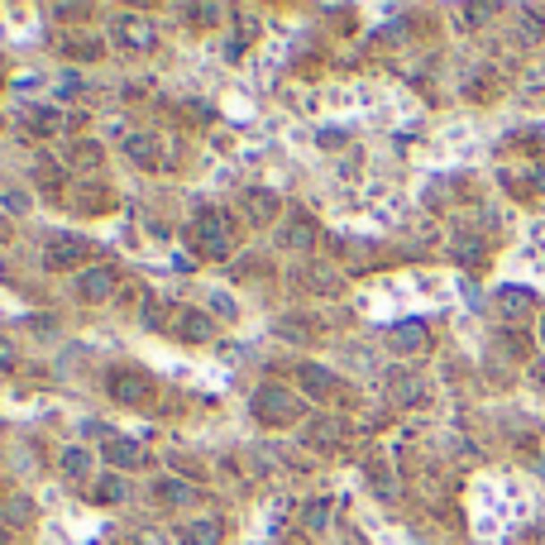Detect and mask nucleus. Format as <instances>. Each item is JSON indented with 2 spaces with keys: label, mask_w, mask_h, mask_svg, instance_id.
Wrapping results in <instances>:
<instances>
[{
  "label": "nucleus",
  "mask_w": 545,
  "mask_h": 545,
  "mask_svg": "<svg viewBox=\"0 0 545 545\" xmlns=\"http://www.w3.org/2000/svg\"><path fill=\"white\" fill-rule=\"evenodd\" d=\"M297 383H302V393L316 397V402H326L335 393V373L320 369V363H297Z\"/></svg>",
  "instance_id": "6"
},
{
  "label": "nucleus",
  "mask_w": 545,
  "mask_h": 545,
  "mask_svg": "<svg viewBox=\"0 0 545 545\" xmlns=\"http://www.w3.org/2000/svg\"><path fill=\"white\" fill-rule=\"evenodd\" d=\"M387 345L397 349V354H426V345H430V335L422 320H397L393 330H387Z\"/></svg>",
  "instance_id": "4"
},
{
  "label": "nucleus",
  "mask_w": 545,
  "mask_h": 545,
  "mask_svg": "<svg viewBox=\"0 0 545 545\" xmlns=\"http://www.w3.org/2000/svg\"><path fill=\"white\" fill-rule=\"evenodd\" d=\"M153 393V383L144 379V369H120L115 379H110V397L120 402V407H144Z\"/></svg>",
  "instance_id": "3"
},
{
  "label": "nucleus",
  "mask_w": 545,
  "mask_h": 545,
  "mask_svg": "<svg viewBox=\"0 0 545 545\" xmlns=\"http://www.w3.org/2000/svg\"><path fill=\"white\" fill-rule=\"evenodd\" d=\"M277 240H283V249H302V254H306V249L316 244V226L306 216H297V220H287V230L277 234Z\"/></svg>",
  "instance_id": "13"
},
{
  "label": "nucleus",
  "mask_w": 545,
  "mask_h": 545,
  "mask_svg": "<svg viewBox=\"0 0 545 545\" xmlns=\"http://www.w3.org/2000/svg\"><path fill=\"white\" fill-rule=\"evenodd\" d=\"M464 20H493V5H464Z\"/></svg>",
  "instance_id": "29"
},
{
  "label": "nucleus",
  "mask_w": 545,
  "mask_h": 545,
  "mask_svg": "<svg viewBox=\"0 0 545 545\" xmlns=\"http://www.w3.org/2000/svg\"><path fill=\"white\" fill-rule=\"evenodd\" d=\"M302 440L311 445V450H335V445L345 440V426L335 422V416H316V422L302 430Z\"/></svg>",
  "instance_id": "8"
},
{
  "label": "nucleus",
  "mask_w": 545,
  "mask_h": 545,
  "mask_svg": "<svg viewBox=\"0 0 545 545\" xmlns=\"http://www.w3.org/2000/svg\"><path fill=\"white\" fill-rule=\"evenodd\" d=\"M30 516H34V502L30 498H10L5 502V526H30Z\"/></svg>",
  "instance_id": "17"
},
{
  "label": "nucleus",
  "mask_w": 545,
  "mask_h": 545,
  "mask_svg": "<svg viewBox=\"0 0 545 545\" xmlns=\"http://www.w3.org/2000/svg\"><path fill=\"white\" fill-rule=\"evenodd\" d=\"M139 320H144V330H163V326H167L163 302H144V306H139Z\"/></svg>",
  "instance_id": "21"
},
{
  "label": "nucleus",
  "mask_w": 545,
  "mask_h": 545,
  "mask_svg": "<svg viewBox=\"0 0 545 545\" xmlns=\"http://www.w3.org/2000/svg\"><path fill=\"white\" fill-rule=\"evenodd\" d=\"M158 498L177 507V502H187V498H192V488H187V483H177V479H163V483H158Z\"/></svg>",
  "instance_id": "23"
},
{
  "label": "nucleus",
  "mask_w": 545,
  "mask_h": 545,
  "mask_svg": "<svg viewBox=\"0 0 545 545\" xmlns=\"http://www.w3.org/2000/svg\"><path fill=\"white\" fill-rule=\"evenodd\" d=\"M63 473L67 479H91V455L77 450V445H67L63 450Z\"/></svg>",
  "instance_id": "16"
},
{
  "label": "nucleus",
  "mask_w": 545,
  "mask_h": 545,
  "mask_svg": "<svg viewBox=\"0 0 545 545\" xmlns=\"http://www.w3.org/2000/svg\"><path fill=\"white\" fill-rule=\"evenodd\" d=\"M177 536L187 545H220L226 541V522H216V516H197V522H182Z\"/></svg>",
  "instance_id": "7"
},
{
  "label": "nucleus",
  "mask_w": 545,
  "mask_h": 545,
  "mask_svg": "<svg viewBox=\"0 0 545 545\" xmlns=\"http://www.w3.org/2000/svg\"><path fill=\"white\" fill-rule=\"evenodd\" d=\"M541 340H545V320H541Z\"/></svg>",
  "instance_id": "34"
},
{
  "label": "nucleus",
  "mask_w": 545,
  "mask_h": 545,
  "mask_svg": "<svg viewBox=\"0 0 545 545\" xmlns=\"http://www.w3.org/2000/svg\"><path fill=\"white\" fill-rule=\"evenodd\" d=\"M211 306H216L220 316H230V320H234V302H230V297H220V292H216V297H211Z\"/></svg>",
  "instance_id": "31"
},
{
  "label": "nucleus",
  "mask_w": 545,
  "mask_h": 545,
  "mask_svg": "<svg viewBox=\"0 0 545 545\" xmlns=\"http://www.w3.org/2000/svg\"><path fill=\"white\" fill-rule=\"evenodd\" d=\"M536 473H541V479H545V459H541V464H536Z\"/></svg>",
  "instance_id": "33"
},
{
  "label": "nucleus",
  "mask_w": 545,
  "mask_h": 545,
  "mask_svg": "<svg viewBox=\"0 0 545 545\" xmlns=\"http://www.w3.org/2000/svg\"><path fill=\"white\" fill-rule=\"evenodd\" d=\"M249 211H254V220H268L277 211V197L273 192H249Z\"/></svg>",
  "instance_id": "20"
},
{
  "label": "nucleus",
  "mask_w": 545,
  "mask_h": 545,
  "mask_svg": "<svg viewBox=\"0 0 545 545\" xmlns=\"http://www.w3.org/2000/svg\"><path fill=\"white\" fill-rule=\"evenodd\" d=\"M10 369H15V345L0 335V373H10Z\"/></svg>",
  "instance_id": "28"
},
{
  "label": "nucleus",
  "mask_w": 545,
  "mask_h": 545,
  "mask_svg": "<svg viewBox=\"0 0 545 545\" xmlns=\"http://www.w3.org/2000/svg\"><path fill=\"white\" fill-rule=\"evenodd\" d=\"M187 20H201V24H220V20H226V10H220V5H187Z\"/></svg>",
  "instance_id": "25"
},
{
  "label": "nucleus",
  "mask_w": 545,
  "mask_h": 545,
  "mask_svg": "<svg viewBox=\"0 0 545 545\" xmlns=\"http://www.w3.org/2000/svg\"><path fill=\"white\" fill-rule=\"evenodd\" d=\"M106 459H110V464H120V469H139V464H144V445L115 436V440H106Z\"/></svg>",
  "instance_id": "12"
},
{
  "label": "nucleus",
  "mask_w": 545,
  "mask_h": 545,
  "mask_svg": "<svg viewBox=\"0 0 545 545\" xmlns=\"http://www.w3.org/2000/svg\"><path fill=\"white\" fill-rule=\"evenodd\" d=\"M173 330L182 335V340H192V345H201V340H211V335H216V326H211V316H206V311H177Z\"/></svg>",
  "instance_id": "9"
},
{
  "label": "nucleus",
  "mask_w": 545,
  "mask_h": 545,
  "mask_svg": "<svg viewBox=\"0 0 545 545\" xmlns=\"http://www.w3.org/2000/svg\"><path fill=\"white\" fill-rule=\"evenodd\" d=\"M254 416L259 422H273V426H287V422L302 416V397L287 393V387H277V383H263L254 393Z\"/></svg>",
  "instance_id": "1"
},
{
  "label": "nucleus",
  "mask_w": 545,
  "mask_h": 545,
  "mask_svg": "<svg viewBox=\"0 0 545 545\" xmlns=\"http://www.w3.org/2000/svg\"><path fill=\"white\" fill-rule=\"evenodd\" d=\"M545 24H541V10H522V38H541Z\"/></svg>",
  "instance_id": "26"
},
{
  "label": "nucleus",
  "mask_w": 545,
  "mask_h": 545,
  "mask_svg": "<svg viewBox=\"0 0 545 545\" xmlns=\"http://www.w3.org/2000/svg\"><path fill=\"white\" fill-rule=\"evenodd\" d=\"M498 311L507 320H522L531 311V292L526 287H498Z\"/></svg>",
  "instance_id": "14"
},
{
  "label": "nucleus",
  "mask_w": 545,
  "mask_h": 545,
  "mask_svg": "<svg viewBox=\"0 0 545 545\" xmlns=\"http://www.w3.org/2000/svg\"><path fill=\"white\" fill-rule=\"evenodd\" d=\"M130 158L134 163H158V144H153L149 134H134L130 139Z\"/></svg>",
  "instance_id": "19"
},
{
  "label": "nucleus",
  "mask_w": 545,
  "mask_h": 545,
  "mask_svg": "<svg viewBox=\"0 0 545 545\" xmlns=\"http://www.w3.org/2000/svg\"><path fill=\"white\" fill-rule=\"evenodd\" d=\"M192 234H197V249L206 259H226L230 254V230H226V220H220L216 211H201L197 226H192Z\"/></svg>",
  "instance_id": "2"
},
{
  "label": "nucleus",
  "mask_w": 545,
  "mask_h": 545,
  "mask_svg": "<svg viewBox=\"0 0 545 545\" xmlns=\"http://www.w3.org/2000/svg\"><path fill=\"white\" fill-rule=\"evenodd\" d=\"M72 163L81 167V173H91V167L101 163V149H96V144H77V149H72Z\"/></svg>",
  "instance_id": "24"
},
{
  "label": "nucleus",
  "mask_w": 545,
  "mask_h": 545,
  "mask_svg": "<svg viewBox=\"0 0 545 545\" xmlns=\"http://www.w3.org/2000/svg\"><path fill=\"white\" fill-rule=\"evenodd\" d=\"M326 522H330V502H316V507L306 512V526H311V531H320Z\"/></svg>",
  "instance_id": "27"
},
{
  "label": "nucleus",
  "mask_w": 545,
  "mask_h": 545,
  "mask_svg": "<svg viewBox=\"0 0 545 545\" xmlns=\"http://www.w3.org/2000/svg\"><path fill=\"white\" fill-rule=\"evenodd\" d=\"M87 254V240H77V234H53L48 240V263L53 268H67V263H77Z\"/></svg>",
  "instance_id": "10"
},
{
  "label": "nucleus",
  "mask_w": 545,
  "mask_h": 545,
  "mask_svg": "<svg viewBox=\"0 0 545 545\" xmlns=\"http://www.w3.org/2000/svg\"><path fill=\"white\" fill-rule=\"evenodd\" d=\"M387 397H393V407H416V402L426 397V383L416 379V373L397 369L393 379H387Z\"/></svg>",
  "instance_id": "5"
},
{
  "label": "nucleus",
  "mask_w": 545,
  "mask_h": 545,
  "mask_svg": "<svg viewBox=\"0 0 545 545\" xmlns=\"http://www.w3.org/2000/svg\"><path fill=\"white\" fill-rule=\"evenodd\" d=\"M115 34H120V44H130V48H149V44H153L149 20H134V15H130V20H120V30H115Z\"/></svg>",
  "instance_id": "15"
},
{
  "label": "nucleus",
  "mask_w": 545,
  "mask_h": 545,
  "mask_svg": "<svg viewBox=\"0 0 545 545\" xmlns=\"http://www.w3.org/2000/svg\"><path fill=\"white\" fill-rule=\"evenodd\" d=\"M531 387H536V393H545V363H536V369H531Z\"/></svg>",
  "instance_id": "32"
},
{
  "label": "nucleus",
  "mask_w": 545,
  "mask_h": 545,
  "mask_svg": "<svg viewBox=\"0 0 545 545\" xmlns=\"http://www.w3.org/2000/svg\"><path fill=\"white\" fill-rule=\"evenodd\" d=\"M306 287H311V292H320V297H330V292H335V268H326V263H316V268L306 273Z\"/></svg>",
  "instance_id": "18"
},
{
  "label": "nucleus",
  "mask_w": 545,
  "mask_h": 545,
  "mask_svg": "<svg viewBox=\"0 0 545 545\" xmlns=\"http://www.w3.org/2000/svg\"><path fill=\"white\" fill-rule=\"evenodd\" d=\"M473 259H479V240H464L459 244V263H473Z\"/></svg>",
  "instance_id": "30"
},
{
  "label": "nucleus",
  "mask_w": 545,
  "mask_h": 545,
  "mask_svg": "<svg viewBox=\"0 0 545 545\" xmlns=\"http://www.w3.org/2000/svg\"><path fill=\"white\" fill-rule=\"evenodd\" d=\"M91 493H96V502H124V498H130V488H124L120 479H106V483H96Z\"/></svg>",
  "instance_id": "22"
},
{
  "label": "nucleus",
  "mask_w": 545,
  "mask_h": 545,
  "mask_svg": "<svg viewBox=\"0 0 545 545\" xmlns=\"http://www.w3.org/2000/svg\"><path fill=\"white\" fill-rule=\"evenodd\" d=\"M110 287H115L110 268H87V273H77V292H81L87 302H106V297H110Z\"/></svg>",
  "instance_id": "11"
}]
</instances>
